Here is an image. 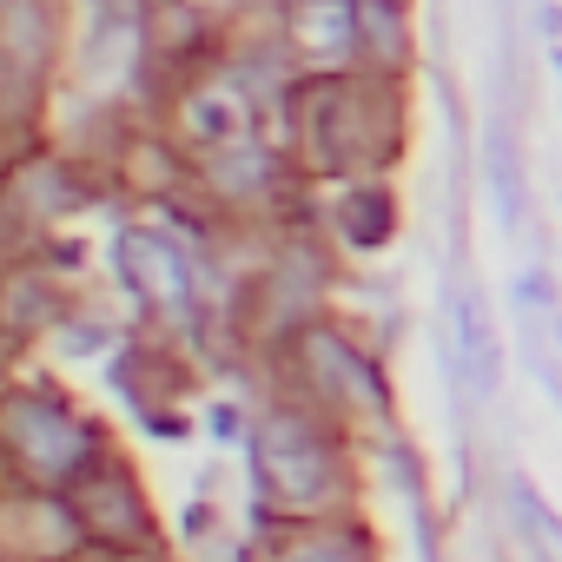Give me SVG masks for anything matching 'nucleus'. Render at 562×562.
<instances>
[{
    "mask_svg": "<svg viewBox=\"0 0 562 562\" xmlns=\"http://www.w3.org/2000/svg\"><path fill=\"white\" fill-rule=\"evenodd\" d=\"M292 133L312 172L384 166L404 139V106L391 74H318L292 93Z\"/></svg>",
    "mask_w": 562,
    "mask_h": 562,
    "instance_id": "nucleus-1",
    "label": "nucleus"
},
{
    "mask_svg": "<svg viewBox=\"0 0 562 562\" xmlns=\"http://www.w3.org/2000/svg\"><path fill=\"white\" fill-rule=\"evenodd\" d=\"M0 437H8L14 470H27L34 483H80L100 463V430L54 391L14 384L0 404Z\"/></svg>",
    "mask_w": 562,
    "mask_h": 562,
    "instance_id": "nucleus-2",
    "label": "nucleus"
},
{
    "mask_svg": "<svg viewBox=\"0 0 562 562\" xmlns=\"http://www.w3.org/2000/svg\"><path fill=\"white\" fill-rule=\"evenodd\" d=\"M338 490H345V463H338V443L318 430V417L271 411L265 430H258V496L271 509L312 516ZM265 503H258V516H265Z\"/></svg>",
    "mask_w": 562,
    "mask_h": 562,
    "instance_id": "nucleus-3",
    "label": "nucleus"
},
{
    "mask_svg": "<svg viewBox=\"0 0 562 562\" xmlns=\"http://www.w3.org/2000/svg\"><path fill=\"white\" fill-rule=\"evenodd\" d=\"M113 265H120V278L133 285V299H146L153 312H166V318H186L192 312V258L159 225H126L113 238Z\"/></svg>",
    "mask_w": 562,
    "mask_h": 562,
    "instance_id": "nucleus-4",
    "label": "nucleus"
},
{
    "mask_svg": "<svg viewBox=\"0 0 562 562\" xmlns=\"http://www.w3.org/2000/svg\"><path fill=\"white\" fill-rule=\"evenodd\" d=\"M47 67H54V0H8L0 8V80H8L14 126L27 120Z\"/></svg>",
    "mask_w": 562,
    "mask_h": 562,
    "instance_id": "nucleus-5",
    "label": "nucleus"
},
{
    "mask_svg": "<svg viewBox=\"0 0 562 562\" xmlns=\"http://www.w3.org/2000/svg\"><path fill=\"white\" fill-rule=\"evenodd\" d=\"M74 516H80V529L100 536L106 549H139V542L153 536V509H146L139 483H133L120 463H106V457L74 483Z\"/></svg>",
    "mask_w": 562,
    "mask_h": 562,
    "instance_id": "nucleus-6",
    "label": "nucleus"
},
{
    "mask_svg": "<svg viewBox=\"0 0 562 562\" xmlns=\"http://www.w3.org/2000/svg\"><path fill=\"white\" fill-rule=\"evenodd\" d=\"M299 351H305V371H312V384L325 391V397H338V404H358V411H384L391 397H384V378H378V364L345 338V331H325V325H312L305 338H299Z\"/></svg>",
    "mask_w": 562,
    "mask_h": 562,
    "instance_id": "nucleus-7",
    "label": "nucleus"
},
{
    "mask_svg": "<svg viewBox=\"0 0 562 562\" xmlns=\"http://www.w3.org/2000/svg\"><path fill=\"white\" fill-rule=\"evenodd\" d=\"M450 345H457V378H463V391L496 397V384H503V345H496V325H490V305H483L476 285H463V292L450 299Z\"/></svg>",
    "mask_w": 562,
    "mask_h": 562,
    "instance_id": "nucleus-8",
    "label": "nucleus"
},
{
    "mask_svg": "<svg viewBox=\"0 0 562 562\" xmlns=\"http://www.w3.org/2000/svg\"><path fill=\"white\" fill-rule=\"evenodd\" d=\"M179 139L199 146V153H232L245 146V106H238V87H192L179 100Z\"/></svg>",
    "mask_w": 562,
    "mask_h": 562,
    "instance_id": "nucleus-9",
    "label": "nucleus"
},
{
    "mask_svg": "<svg viewBox=\"0 0 562 562\" xmlns=\"http://www.w3.org/2000/svg\"><path fill=\"white\" fill-rule=\"evenodd\" d=\"M292 47L312 54V60H345V54H364L358 41V0H299L292 21H285Z\"/></svg>",
    "mask_w": 562,
    "mask_h": 562,
    "instance_id": "nucleus-10",
    "label": "nucleus"
},
{
    "mask_svg": "<svg viewBox=\"0 0 562 562\" xmlns=\"http://www.w3.org/2000/svg\"><path fill=\"white\" fill-rule=\"evenodd\" d=\"M358 41L371 54V74H397L411 60V14H404V0H358Z\"/></svg>",
    "mask_w": 562,
    "mask_h": 562,
    "instance_id": "nucleus-11",
    "label": "nucleus"
},
{
    "mask_svg": "<svg viewBox=\"0 0 562 562\" xmlns=\"http://www.w3.org/2000/svg\"><path fill=\"white\" fill-rule=\"evenodd\" d=\"M338 232H345L351 251L391 245V232H397V199H391L384 186H351V192L338 199Z\"/></svg>",
    "mask_w": 562,
    "mask_h": 562,
    "instance_id": "nucleus-12",
    "label": "nucleus"
},
{
    "mask_svg": "<svg viewBox=\"0 0 562 562\" xmlns=\"http://www.w3.org/2000/svg\"><path fill=\"white\" fill-rule=\"evenodd\" d=\"M503 490H509V516H516V529L529 536V549H542L549 562H562V509H555V503L522 476V470H516Z\"/></svg>",
    "mask_w": 562,
    "mask_h": 562,
    "instance_id": "nucleus-13",
    "label": "nucleus"
},
{
    "mask_svg": "<svg viewBox=\"0 0 562 562\" xmlns=\"http://www.w3.org/2000/svg\"><path fill=\"white\" fill-rule=\"evenodd\" d=\"M60 318V299L41 285V278H27V271H14V285H8V338L14 345H27L41 325H54Z\"/></svg>",
    "mask_w": 562,
    "mask_h": 562,
    "instance_id": "nucleus-14",
    "label": "nucleus"
},
{
    "mask_svg": "<svg viewBox=\"0 0 562 562\" xmlns=\"http://www.w3.org/2000/svg\"><path fill=\"white\" fill-rule=\"evenodd\" d=\"M212 179H218L225 192H265V186H271V153H265L258 139H245V146H232V153L212 159Z\"/></svg>",
    "mask_w": 562,
    "mask_h": 562,
    "instance_id": "nucleus-15",
    "label": "nucleus"
},
{
    "mask_svg": "<svg viewBox=\"0 0 562 562\" xmlns=\"http://www.w3.org/2000/svg\"><path fill=\"white\" fill-rule=\"evenodd\" d=\"M490 192H496V218L516 225L522 218V186H516V146L503 133H490Z\"/></svg>",
    "mask_w": 562,
    "mask_h": 562,
    "instance_id": "nucleus-16",
    "label": "nucleus"
},
{
    "mask_svg": "<svg viewBox=\"0 0 562 562\" xmlns=\"http://www.w3.org/2000/svg\"><path fill=\"white\" fill-rule=\"evenodd\" d=\"M516 305H522V318H555V285H549V271H536V265L516 271Z\"/></svg>",
    "mask_w": 562,
    "mask_h": 562,
    "instance_id": "nucleus-17",
    "label": "nucleus"
},
{
    "mask_svg": "<svg viewBox=\"0 0 562 562\" xmlns=\"http://www.w3.org/2000/svg\"><path fill=\"white\" fill-rule=\"evenodd\" d=\"M278 562H364V549H358L351 536H312V542L285 549Z\"/></svg>",
    "mask_w": 562,
    "mask_h": 562,
    "instance_id": "nucleus-18",
    "label": "nucleus"
},
{
    "mask_svg": "<svg viewBox=\"0 0 562 562\" xmlns=\"http://www.w3.org/2000/svg\"><path fill=\"white\" fill-rule=\"evenodd\" d=\"M205 430H212V443H238L245 437V411L238 404H212L205 411Z\"/></svg>",
    "mask_w": 562,
    "mask_h": 562,
    "instance_id": "nucleus-19",
    "label": "nucleus"
},
{
    "mask_svg": "<svg viewBox=\"0 0 562 562\" xmlns=\"http://www.w3.org/2000/svg\"><path fill=\"white\" fill-rule=\"evenodd\" d=\"M549 325H555V345H562V312H555V318H549Z\"/></svg>",
    "mask_w": 562,
    "mask_h": 562,
    "instance_id": "nucleus-20",
    "label": "nucleus"
},
{
    "mask_svg": "<svg viewBox=\"0 0 562 562\" xmlns=\"http://www.w3.org/2000/svg\"><path fill=\"white\" fill-rule=\"evenodd\" d=\"M555 67H562V47H555Z\"/></svg>",
    "mask_w": 562,
    "mask_h": 562,
    "instance_id": "nucleus-21",
    "label": "nucleus"
}]
</instances>
